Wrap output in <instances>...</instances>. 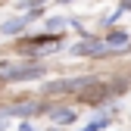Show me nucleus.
Segmentation results:
<instances>
[{
	"mask_svg": "<svg viewBox=\"0 0 131 131\" xmlns=\"http://www.w3.org/2000/svg\"><path fill=\"white\" fill-rule=\"evenodd\" d=\"M47 69L41 62H3L0 66V78L3 81H31V78H44Z\"/></svg>",
	"mask_w": 131,
	"mask_h": 131,
	"instance_id": "f257e3e1",
	"label": "nucleus"
},
{
	"mask_svg": "<svg viewBox=\"0 0 131 131\" xmlns=\"http://www.w3.org/2000/svg\"><path fill=\"white\" fill-rule=\"evenodd\" d=\"M35 19H41V9H25L22 16H16V19H6V22H0V35H6V38H13V35H22V31L35 22Z\"/></svg>",
	"mask_w": 131,
	"mask_h": 131,
	"instance_id": "f03ea898",
	"label": "nucleus"
},
{
	"mask_svg": "<svg viewBox=\"0 0 131 131\" xmlns=\"http://www.w3.org/2000/svg\"><path fill=\"white\" fill-rule=\"evenodd\" d=\"M94 75H78V78H62V81H50L44 91L47 94H66V91H81V88H88V84H94Z\"/></svg>",
	"mask_w": 131,
	"mask_h": 131,
	"instance_id": "7ed1b4c3",
	"label": "nucleus"
},
{
	"mask_svg": "<svg viewBox=\"0 0 131 131\" xmlns=\"http://www.w3.org/2000/svg\"><path fill=\"white\" fill-rule=\"evenodd\" d=\"M22 50L31 53V56H35V53H44V50H59V38H53L50 31H47V35H35L28 44H22Z\"/></svg>",
	"mask_w": 131,
	"mask_h": 131,
	"instance_id": "20e7f679",
	"label": "nucleus"
},
{
	"mask_svg": "<svg viewBox=\"0 0 131 131\" xmlns=\"http://www.w3.org/2000/svg\"><path fill=\"white\" fill-rule=\"evenodd\" d=\"M103 41H106V47H112V50H128V47H131V35H128V31H122V28L106 31Z\"/></svg>",
	"mask_w": 131,
	"mask_h": 131,
	"instance_id": "39448f33",
	"label": "nucleus"
},
{
	"mask_svg": "<svg viewBox=\"0 0 131 131\" xmlns=\"http://www.w3.org/2000/svg\"><path fill=\"white\" fill-rule=\"evenodd\" d=\"M0 112L16 116V119H28V116H38V112H41V103H19V106H6V109H0Z\"/></svg>",
	"mask_w": 131,
	"mask_h": 131,
	"instance_id": "423d86ee",
	"label": "nucleus"
},
{
	"mask_svg": "<svg viewBox=\"0 0 131 131\" xmlns=\"http://www.w3.org/2000/svg\"><path fill=\"white\" fill-rule=\"evenodd\" d=\"M44 25H47V31L53 35V31H62L66 25H69V19H66V16H47V19H44Z\"/></svg>",
	"mask_w": 131,
	"mask_h": 131,
	"instance_id": "0eeeda50",
	"label": "nucleus"
},
{
	"mask_svg": "<svg viewBox=\"0 0 131 131\" xmlns=\"http://www.w3.org/2000/svg\"><path fill=\"white\" fill-rule=\"evenodd\" d=\"M78 119V112H72V109H56V125H72Z\"/></svg>",
	"mask_w": 131,
	"mask_h": 131,
	"instance_id": "6e6552de",
	"label": "nucleus"
},
{
	"mask_svg": "<svg viewBox=\"0 0 131 131\" xmlns=\"http://www.w3.org/2000/svg\"><path fill=\"white\" fill-rule=\"evenodd\" d=\"M109 125V116H100V119H94V122H88L84 128H78V131H103Z\"/></svg>",
	"mask_w": 131,
	"mask_h": 131,
	"instance_id": "1a4fd4ad",
	"label": "nucleus"
},
{
	"mask_svg": "<svg viewBox=\"0 0 131 131\" xmlns=\"http://www.w3.org/2000/svg\"><path fill=\"white\" fill-rule=\"evenodd\" d=\"M119 19H122V9H116V13H109L106 19H103V25H106V28H112V25H116Z\"/></svg>",
	"mask_w": 131,
	"mask_h": 131,
	"instance_id": "9d476101",
	"label": "nucleus"
},
{
	"mask_svg": "<svg viewBox=\"0 0 131 131\" xmlns=\"http://www.w3.org/2000/svg\"><path fill=\"white\" fill-rule=\"evenodd\" d=\"M119 9L122 13H131V0H119Z\"/></svg>",
	"mask_w": 131,
	"mask_h": 131,
	"instance_id": "9b49d317",
	"label": "nucleus"
}]
</instances>
